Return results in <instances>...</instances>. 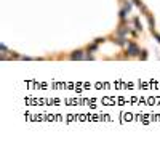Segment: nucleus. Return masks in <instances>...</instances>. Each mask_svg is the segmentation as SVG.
<instances>
[{
  "instance_id": "nucleus-1",
  "label": "nucleus",
  "mask_w": 160,
  "mask_h": 141,
  "mask_svg": "<svg viewBox=\"0 0 160 141\" xmlns=\"http://www.w3.org/2000/svg\"><path fill=\"white\" fill-rule=\"evenodd\" d=\"M72 59H82V58H87L85 55H83V51H75L72 56H71Z\"/></svg>"
},
{
  "instance_id": "nucleus-2",
  "label": "nucleus",
  "mask_w": 160,
  "mask_h": 141,
  "mask_svg": "<svg viewBox=\"0 0 160 141\" xmlns=\"http://www.w3.org/2000/svg\"><path fill=\"white\" fill-rule=\"evenodd\" d=\"M128 48H130V51H131V55H136V53H138V48H136L135 45H130Z\"/></svg>"
}]
</instances>
